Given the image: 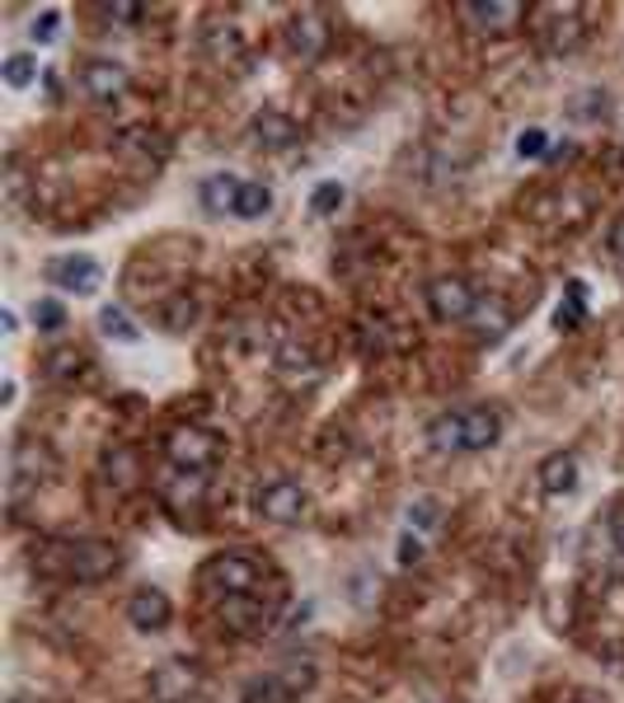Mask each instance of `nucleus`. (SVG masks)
<instances>
[{
  "label": "nucleus",
  "instance_id": "12",
  "mask_svg": "<svg viewBox=\"0 0 624 703\" xmlns=\"http://www.w3.org/2000/svg\"><path fill=\"white\" fill-rule=\"evenodd\" d=\"M541 492L545 498H573L578 483H582V465H578V455L573 450H554L541 460Z\"/></svg>",
  "mask_w": 624,
  "mask_h": 703
},
{
  "label": "nucleus",
  "instance_id": "16",
  "mask_svg": "<svg viewBox=\"0 0 624 703\" xmlns=\"http://www.w3.org/2000/svg\"><path fill=\"white\" fill-rule=\"evenodd\" d=\"M272 601L264 595H231V601H221V620L231 624L235 633H264L272 624Z\"/></svg>",
  "mask_w": 624,
  "mask_h": 703
},
{
  "label": "nucleus",
  "instance_id": "20",
  "mask_svg": "<svg viewBox=\"0 0 624 703\" xmlns=\"http://www.w3.org/2000/svg\"><path fill=\"white\" fill-rule=\"evenodd\" d=\"M202 47L212 52V62H221V66H235V62H245V43H239V33L225 24V29H216V24H207L202 29Z\"/></svg>",
  "mask_w": 624,
  "mask_h": 703
},
{
  "label": "nucleus",
  "instance_id": "42",
  "mask_svg": "<svg viewBox=\"0 0 624 703\" xmlns=\"http://www.w3.org/2000/svg\"><path fill=\"white\" fill-rule=\"evenodd\" d=\"M620 268H624V263H620Z\"/></svg>",
  "mask_w": 624,
  "mask_h": 703
},
{
  "label": "nucleus",
  "instance_id": "31",
  "mask_svg": "<svg viewBox=\"0 0 624 703\" xmlns=\"http://www.w3.org/2000/svg\"><path fill=\"white\" fill-rule=\"evenodd\" d=\"M277 676H282V684H287V690L297 694V699H301L305 690H315V680H320V671H315L310 661H291V666H282Z\"/></svg>",
  "mask_w": 624,
  "mask_h": 703
},
{
  "label": "nucleus",
  "instance_id": "38",
  "mask_svg": "<svg viewBox=\"0 0 624 703\" xmlns=\"http://www.w3.org/2000/svg\"><path fill=\"white\" fill-rule=\"evenodd\" d=\"M611 539H615V549L624 554V502H620L615 512H611Z\"/></svg>",
  "mask_w": 624,
  "mask_h": 703
},
{
  "label": "nucleus",
  "instance_id": "6",
  "mask_svg": "<svg viewBox=\"0 0 624 703\" xmlns=\"http://www.w3.org/2000/svg\"><path fill=\"white\" fill-rule=\"evenodd\" d=\"M541 47L549 57H568L582 47V10L578 5H549L541 24Z\"/></svg>",
  "mask_w": 624,
  "mask_h": 703
},
{
  "label": "nucleus",
  "instance_id": "34",
  "mask_svg": "<svg viewBox=\"0 0 624 703\" xmlns=\"http://www.w3.org/2000/svg\"><path fill=\"white\" fill-rule=\"evenodd\" d=\"M409 525H419V531H437L442 525V506L432 502V498H419L409 506Z\"/></svg>",
  "mask_w": 624,
  "mask_h": 703
},
{
  "label": "nucleus",
  "instance_id": "25",
  "mask_svg": "<svg viewBox=\"0 0 624 703\" xmlns=\"http://www.w3.org/2000/svg\"><path fill=\"white\" fill-rule=\"evenodd\" d=\"M103 469L113 473V483H118V488H132L136 479H142V469H136V455H132V450H123V446H113L109 455H103Z\"/></svg>",
  "mask_w": 624,
  "mask_h": 703
},
{
  "label": "nucleus",
  "instance_id": "28",
  "mask_svg": "<svg viewBox=\"0 0 624 703\" xmlns=\"http://www.w3.org/2000/svg\"><path fill=\"white\" fill-rule=\"evenodd\" d=\"M29 38L47 47V43H57L62 38V10L57 5H43L38 14H33V24H29Z\"/></svg>",
  "mask_w": 624,
  "mask_h": 703
},
{
  "label": "nucleus",
  "instance_id": "22",
  "mask_svg": "<svg viewBox=\"0 0 624 703\" xmlns=\"http://www.w3.org/2000/svg\"><path fill=\"white\" fill-rule=\"evenodd\" d=\"M99 333L109 343H136V338H142V328H136V320L123 305H103L99 310Z\"/></svg>",
  "mask_w": 624,
  "mask_h": 703
},
{
  "label": "nucleus",
  "instance_id": "26",
  "mask_svg": "<svg viewBox=\"0 0 624 703\" xmlns=\"http://www.w3.org/2000/svg\"><path fill=\"white\" fill-rule=\"evenodd\" d=\"M582 314H587V287H582V281H573V287H568V301L554 310V328H578Z\"/></svg>",
  "mask_w": 624,
  "mask_h": 703
},
{
  "label": "nucleus",
  "instance_id": "18",
  "mask_svg": "<svg viewBox=\"0 0 624 703\" xmlns=\"http://www.w3.org/2000/svg\"><path fill=\"white\" fill-rule=\"evenodd\" d=\"M465 450H489L498 446V436H502V417L498 409H489V403H475V409H465Z\"/></svg>",
  "mask_w": 624,
  "mask_h": 703
},
{
  "label": "nucleus",
  "instance_id": "21",
  "mask_svg": "<svg viewBox=\"0 0 624 703\" xmlns=\"http://www.w3.org/2000/svg\"><path fill=\"white\" fill-rule=\"evenodd\" d=\"M427 446L432 450H465V417L460 413H442L427 422Z\"/></svg>",
  "mask_w": 624,
  "mask_h": 703
},
{
  "label": "nucleus",
  "instance_id": "9",
  "mask_svg": "<svg viewBox=\"0 0 624 703\" xmlns=\"http://www.w3.org/2000/svg\"><path fill=\"white\" fill-rule=\"evenodd\" d=\"M202 690V671L193 661H165L160 671H151V699L155 703H188Z\"/></svg>",
  "mask_w": 624,
  "mask_h": 703
},
{
  "label": "nucleus",
  "instance_id": "30",
  "mask_svg": "<svg viewBox=\"0 0 624 703\" xmlns=\"http://www.w3.org/2000/svg\"><path fill=\"white\" fill-rule=\"evenodd\" d=\"M43 366H47V376H52V380H76V376H80V366H85V357H80L76 347H57Z\"/></svg>",
  "mask_w": 624,
  "mask_h": 703
},
{
  "label": "nucleus",
  "instance_id": "14",
  "mask_svg": "<svg viewBox=\"0 0 624 703\" xmlns=\"http://www.w3.org/2000/svg\"><path fill=\"white\" fill-rule=\"evenodd\" d=\"M127 620L142 633H160L175 620V605H169V595L160 587H142V591H132V601H127Z\"/></svg>",
  "mask_w": 624,
  "mask_h": 703
},
{
  "label": "nucleus",
  "instance_id": "23",
  "mask_svg": "<svg viewBox=\"0 0 624 703\" xmlns=\"http://www.w3.org/2000/svg\"><path fill=\"white\" fill-rule=\"evenodd\" d=\"M268 211H272V188H268V183L245 179V188H239V207H235V216H239V221H264Z\"/></svg>",
  "mask_w": 624,
  "mask_h": 703
},
{
  "label": "nucleus",
  "instance_id": "40",
  "mask_svg": "<svg viewBox=\"0 0 624 703\" xmlns=\"http://www.w3.org/2000/svg\"><path fill=\"white\" fill-rule=\"evenodd\" d=\"M14 324H20V320H14V310H0V328L14 333Z\"/></svg>",
  "mask_w": 624,
  "mask_h": 703
},
{
  "label": "nucleus",
  "instance_id": "27",
  "mask_svg": "<svg viewBox=\"0 0 624 703\" xmlns=\"http://www.w3.org/2000/svg\"><path fill=\"white\" fill-rule=\"evenodd\" d=\"M0 76H5L10 90H29L33 76H38V62H33L29 52H14V57H5V66H0Z\"/></svg>",
  "mask_w": 624,
  "mask_h": 703
},
{
  "label": "nucleus",
  "instance_id": "33",
  "mask_svg": "<svg viewBox=\"0 0 624 703\" xmlns=\"http://www.w3.org/2000/svg\"><path fill=\"white\" fill-rule=\"evenodd\" d=\"M33 324H38L43 333H62V328H66L62 301H38V305H33Z\"/></svg>",
  "mask_w": 624,
  "mask_h": 703
},
{
  "label": "nucleus",
  "instance_id": "35",
  "mask_svg": "<svg viewBox=\"0 0 624 703\" xmlns=\"http://www.w3.org/2000/svg\"><path fill=\"white\" fill-rule=\"evenodd\" d=\"M103 20H113V24H142L146 20V10L142 5H99Z\"/></svg>",
  "mask_w": 624,
  "mask_h": 703
},
{
  "label": "nucleus",
  "instance_id": "10",
  "mask_svg": "<svg viewBox=\"0 0 624 703\" xmlns=\"http://www.w3.org/2000/svg\"><path fill=\"white\" fill-rule=\"evenodd\" d=\"M287 47L297 52L301 62H320L324 52H328V20H324L320 10L291 14V24H287Z\"/></svg>",
  "mask_w": 624,
  "mask_h": 703
},
{
  "label": "nucleus",
  "instance_id": "36",
  "mask_svg": "<svg viewBox=\"0 0 624 703\" xmlns=\"http://www.w3.org/2000/svg\"><path fill=\"white\" fill-rule=\"evenodd\" d=\"M193 320H198V305L188 301V295H183V301H179L175 310L165 314V324H169V328H188V324H193Z\"/></svg>",
  "mask_w": 624,
  "mask_h": 703
},
{
  "label": "nucleus",
  "instance_id": "37",
  "mask_svg": "<svg viewBox=\"0 0 624 703\" xmlns=\"http://www.w3.org/2000/svg\"><path fill=\"white\" fill-rule=\"evenodd\" d=\"M400 562H404V568H413V562H423V544L413 539V535H404V539H400Z\"/></svg>",
  "mask_w": 624,
  "mask_h": 703
},
{
  "label": "nucleus",
  "instance_id": "1",
  "mask_svg": "<svg viewBox=\"0 0 624 703\" xmlns=\"http://www.w3.org/2000/svg\"><path fill=\"white\" fill-rule=\"evenodd\" d=\"M33 568L43 577L94 587V582H109V577L123 568V554H118V544H109V539H52L33 554Z\"/></svg>",
  "mask_w": 624,
  "mask_h": 703
},
{
  "label": "nucleus",
  "instance_id": "39",
  "mask_svg": "<svg viewBox=\"0 0 624 703\" xmlns=\"http://www.w3.org/2000/svg\"><path fill=\"white\" fill-rule=\"evenodd\" d=\"M611 254H615V258L624 263V216L615 221V231H611Z\"/></svg>",
  "mask_w": 624,
  "mask_h": 703
},
{
  "label": "nucleus",
  "instance_id": "3",
  "mask_svg": "<svg viewBox=\"0 0 624 703\" xmlns=\"http://www.w3.org/2000/svg\"><path fill=\"white\" fill-rule=\"evenodd\" d=\"M427 310H432V320L437 324H465V320H475V310H479V295L475 287L465 277H432L427 281Z\"/></svg>",
  "mask_w": 624,
  "mask_h": 703
},
{
  "label": "nucleus",
  "instance_id": "41",
  "mask_svg": "<svg viewBox=\"0 0 624 703\" xmlns=\"http://www.w3.org/2000/svg\"><path fill=\"white\" fill-rule=\"evenodd\" d=\"M14 394H20V390H14V380L0 384V403H14Z\"/></svg>",
  "mask_w": 624,
  "mask_h": 703
},
{
  "label": "nucleus",
  "instance_id": "7",
  "mask_svg": "<svg viewBox=\"0 0 624 703\" xmlns=\"http://www.w3.org/2000/svg\"><path fill=\"white\" fill-rule=\"evenodd\" d=\"M52 473H57V455H52L43 442H20L10 450V483H14V492L38 488V483L52 479Z\"/></svg>",
  "mask_w": 624,
  "mask_h": 703
},
{
  "label": "nucleus",
  "instance_id": "29",
  "mask_svg": "<svg viewBox=\"0 0 624 703\" xmlns=\"http://www.w3.org/2000/svg\"><path fill=\"white\" fill-rule=\"evenodd\" d=\"M343 198H348V188H343L338 179H324L315 192H310V211H315V216H334V211L343 207Z\"/></svg>",
  "mask_w": 624,
  "mask_h": 703
},
{
  "label": "nucleus",
  "instance_id": "19",
  "mask_svg": "<svg viewBox=\"0 0 624 703\" xmlns=\"http://www.w3.org/2000/svg\"><path fill=\"white\" fill-rule=\"evenodd\" d=\"M239 188H245V179H235V174H207L198 192H202V207L212 211V216H235Z\"/></svg>",
  "mask_w": 624,
  "mask_h": 703
},
{
  "label": "nucleus",
  "instance_id": "15",
  "mask_svg": "<svg viewBox=\"0 0 624 703\" xmlns=\"http://www.w3.org/2000/svg\"><path fill=\"white\" fill-rule=\"evenodd\" d=\"M160 498H165L169 512H179V516L198 512V506L207 502V473H198V469H175V473H169V483H160Z\"/></svg>",
  "mask_w": 624,
  "mask_h": 703
},
{
  "label": "nucleus",
  "instance_id": "5",
  "mask_svg": "<svg viewBox=\"0 0 624 703\" xmlns=\"http://www.w3.org/2000/svg\"><path fill=\"white\" fill-rule=\"evenodd\" d=\"M254 506H258V516L272 521V525H301L310 498L297 479H272L254 492Z\"/></svg>",
  "mask_w": 624,
  "mask_h": 703
},
{
  "label": "nucleus",
  "instance_id": "24",
  "mask_svg": "<svg viewBox=\"0 0 624 703\" xmlns=\"http://www.w3.org/2000/svg\"><path fill=\"white\" fill-rule=\"evenodd\" d=\"M245 703H297V694L282 684V676L268 671V676H258L245 684Z\"/></svg>",
  "mask_w": 624,
  "mask_h": 703
},
{
  "label": "nucleus",
  "instance_id": "32",
  "mask_svg": "<svg viewBox=\"0 0 624 703\" xmlns=\"http://www.w3.org/2000/svg\"><path fill=\"white\" fill-rule=\"evenodd\" d=\"M545 155H549L545 127H526L522 136H516V160H545Z\"/></svg>",
  "mask_w": 624,
  "mask_h": 703
},
{
  "label": "nucleus",
  "instance_id": "11",
  "mask_svg": "<svg viewBox=\"0 0 624 703\" xmlns=\"http://www.w3.org/2000/svg\"><path fill=\"white\" fill-rule=\"evenodd\" d=\"M522 5H512V0H470V5H460V20L470 24L475 33H512L522 24Z\"/></svg>",
  "mask_w": 624,
  "mask_h": 703
},
{
  "label": "nucleus",
  "instance_id": "4",
  "mask_svg": "<svg viewBox=\"0 0 624 703\" xmlns=\"http://www.w3.org/2000/svg\"><path fill=\"white\" fill-rule=\"evenodd\" d=\"M165 455H169V465H175V469H198V473H207V469L221 460V436L188 422V427H175V432H169Z\"/></svg>",
  "mask_w": 624,
  "mask_h": 703
},
{
  "label": "nucleus",
  "instance_id": "17",
  "mask_svg": "<svg viewBox=\"0 0 624 703\" xmlns=\"http://www.w3.org/2000/svg\"><path fill=\"white\" fill-rule=\"evenodd\" d=\"M249 132L258 136V146H268V150H287V146H297V136H301V127L282 109H258Z\"/></svg>",
  "mask_w": 624,
  "mask_h": 703
},
{
  "label": "nucleus",
  "instance_id": "8",
  "mask_svg": "<svg viewBox=\"0 0 624 703\" xmlns=\"http://www.w3.org/2000/svg\"><path fill=\"white\" fill-rule=\"evenodd\" d=\"M47 277H52V287H62L71 295H94L99 281H103V268L90 254H62V258H52Z\"/></svg>",
  "mask_w": 624,
  "mask_h": 703
},
{
  "label": "nucleus",
  "instance_id": "13",
  "mask_svg": "<svg viewBox=\"0 0 624 703\" xmlns=\"http://www.w3.org/2000/svg\"><path fill=\"white\" fill-rule=\"evenodd\" d=\"M80 90L94 103H118L127 94V70L118 62H85L80 66Z\"/></svg>",
  "mask_w": 624,
  "mask_h": 703
},
{
  "label": "nucleus",
  "instance_id": "2",
  "mask_svg": "<svg viewBox=\"0 0 624 703\" xmlns=\"http://www.w3.org/2000/svg\"><path fill=\"white\" fill-rule=\"evenodd\" d=\"M198 582L221 595V601H231V595H258V587H264V562H258V554H245V549H221L202 562Z\"/></svg>",
  "mask_w": 624,
  "mask_h": 703
}]
</instances>
